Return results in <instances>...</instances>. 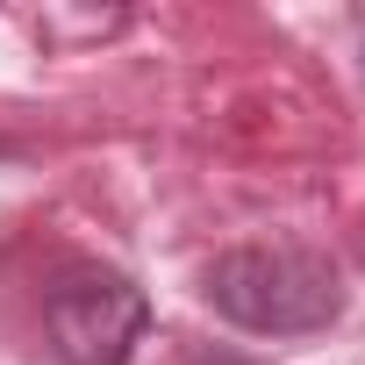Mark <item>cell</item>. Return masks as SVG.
Instances as JSON below:
<instances>
[{
  "label": "cell",
  "mask_w": 365,
  "mask_h": 365,
  "mask_svg": "<svg viewBox=\"0 0 365 365\" xmlns=\"http://www.w3.org/2000/svg\"><path fill=\"white\" fill-rule=\"evenodd\" d=\"M208 301L237 329L308 336L344 315V279L329 258H315L301 244H251V251H222L208 265Z\"/></svg>",
  "instance_id": "6da1fadb"
},
{
  "label": "cell",
  "mask_w": 365,
  "mask_h": 365,
  "mask_svg": "<svg viewBox=\"0 0 365 365\" xmlns=\"http://www.w3.org/2000/svg\"><path fill=\"white\" fill-rule=\"evenodd\" d=\"M143 322H150L143 287L122 272H101V265H79L43 294V329L65 365H129Z\"/></svg>",
  "instance_id": "7a4b0ae2"
}]
</instances>
